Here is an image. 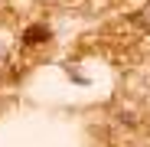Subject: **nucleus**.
Wrapping results in <instances>:
<instances>
[{
	"label": "nucleus",
	"instance_id": "nucleus-1",
	"mask_svg": "<svg viewBox=\"0 0 150 147\" xmlns=\"http://www.w3.org/2000/svg\"><path fill=\"white\" fill-rule=\"evenodd\" d=\"M134 23H137V26H150V4H147L144 10L134 13Z\"/></svg>",
	"mask_w": 150,
	"mask_h": 147
},
{
	"label": "nucleus",
	"instance_id": "nucleus-2",
	"mask_svg": "<svg viewBox=\"0 0 150 147\" xmlns=\"http://www.w3.org/2000/svg\"><path fill=\"white\" fill-rule=\"evenodd\" d=\"M42 36H49V33H46V30H33V33H30V36H26V39H30V43H33V39H42Z\"/></svg>",
	"mask_w": 150,
	"mask_h": 147
}]
</instances>
